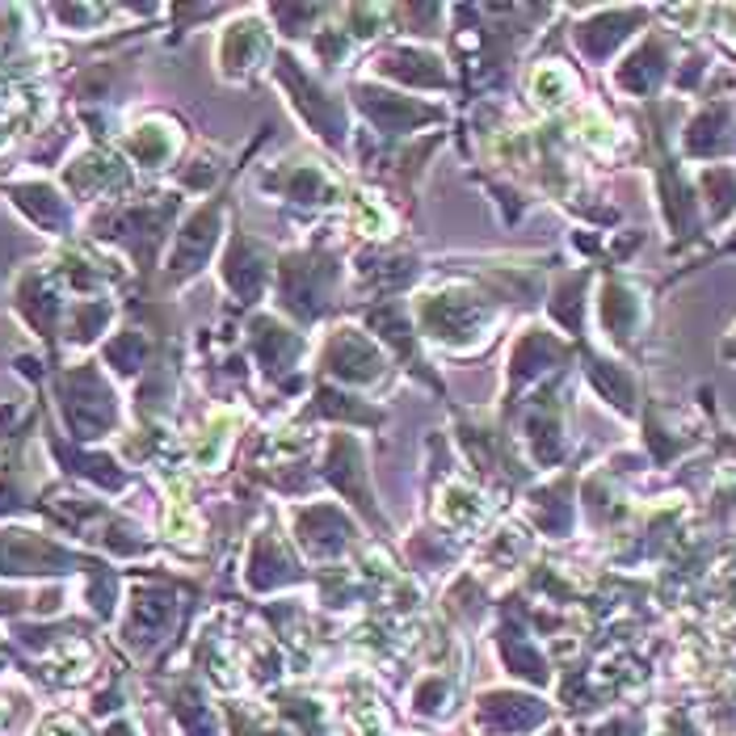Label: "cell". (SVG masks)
Returning <instances> with one entry per match:
<instances>
[{
    "instance_id": "obj_1",
    "label": "cell",
    "mask_w": 736,
    "mask_h": 736,
    "mask_svg": "<svg viewBox=\"0 0 736 736\" xmlns=\"http://www.w3.org/2000/svg\"><path fill=\"white\" fill-rule=\"evenodd\" d=\"M564 89H569V80H564V72L556 68H543L539 76H535V94H543L547 106H556V101H564Z\"/></svg>"
}]
</instances>
